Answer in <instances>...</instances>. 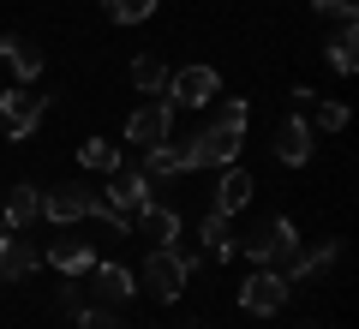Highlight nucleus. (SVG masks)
<instances>
[{
    "mask_svg": "<svg viewBox=\"0 0 359 329\" xmlns=\"http://www.w3.org/2000/svg\"><path fill=\"white\" fill-rule=\"evenodd\" d=\"M192 264L198 257H186L180 246H156V252L144 257V269H138V288H150L156 300H180L186 281H192Z\"/></svg>",
    "mask_w": 359,
    "mask_h": 329,
    "instance_id": "1",
    "label": "nucleus"
},
{
    "mask_svg": "<svg viewBox=\"0 0 359 329\" xmlns=\"http://www.w3.org/2000/svg\"><path fill=\"white\" fill-rule=\"evenodd\" d=\"M347 126V102H311V132H341Z\"/></svg>",
    "mask_w": 359,
    "mask_h": 329,
    "instance_id": "26",
    "label": "nucleus"
},
{
    "mask_svg": "<svg viewBox=\"0 0 359 329\" xmlns=\"http://www.w3.org/2000/svg\"><path fill=\"white\" fill-rule=\"evenodd\" d=\"M240 144H245L240 126H222V120H210L198 138H186V156H192V168H233V162H240Z\"/></svg>",
    "mask_w": 359,
    "mask_h": 329,
    "instance_id": "3",
    "label": "nucleus"
},
{
    "mask_svg": "<svg viewBox=\"0 0 359 329\" xmlns=\"http://www.w3.org/2000/svg\"><path fill=\"white\" fill-rule=\"evenodd\" d=\"M335 257H341V240H323V246H299L294 257L282 264V276H287V288H299V281H318V276H330L335 269Z\"/></svg>",
    "mask_w": 359,
    "mask_h": 329,
    "instance_id": "10",
    "label": "nucleus"
},
{
    "mask_svg": "<svg viewBox=\"0 0 359 329\" xmlns=\"http://www.w3.org/2000/svg\"><path fill=\"white\" fill-rule=\"evenodd\" d=\"M102 6H108L114 25H144V18L156 13V0H102Z\"/></svg>",
    "mask_w": 359,
    "mask_h": 329,
    "instance_id": "25",
    "label": "nucleus"
},
{
    "mask_svg": "<svg viewBox=\"0 0 359 329\" xmlns=\"http://www.w3.org/2000/svg\"><path fill=\"white\" fill-rule=\"evenodd\" d=\"M0 215H6V228H30V222L42 215V186H30V180H25V186H13V198H6V210H0Z\"/></svg>",
    "mask_w": 359,
    "mask_h": 329,
    "instance_id": "20",
    "label": "nucleus"
},
{
    "mask_svg": "<svg viewBox=\"0 0 359 329\" xmlns=\"http://www.w3.org/2000/svg\"><path fill=\"white\" fill-rule=\"evenodd\" d=\"M0 228H6V215H0Z\"/></svg>",
    "mask_w": 359,
    "mask_h": 329,
    "instance_id": "32",
    "label": "nucleus"
},
{
    "mask_svg": "<svg viewBox=\"0 0 359 329\" xmlns=\"http://www.w3.org/2000/svg\"><path fill=\"white\" fill-rule=\"evenodd\" d=\"M138 174H150V180L192 174V156H186V144H150V150H144V168H138Z\"/></svg>",
    "mask_w": 359,
    "mask_h": 329,
    "instance_id": "18",
    "label": "nucleus"
},
{
    "mask_svg": "<svg viewBox=\"0 0 359 329\" xmlns=\"http://www.w3.org/2000/svg\"><path fill=\"white\" fill-rule=\"evenodd\" d=\"M311 102H318V90H311V84H294V108H299V114H306Z\"/></svg>",
    "mask_w": 359,
    "mask_h": 329,
    "instance_id": "29",
    "label": "nucleus"
},
{
    "mask_svg": "<svg viewBox=\"0 0 359 329\" xmlns=\"http://www.w3.org/2000/svg\"><path fill=\"white\" fill-rule=\"evenodd\" d=\"M287 293H294V288H287V276H282V269L257 264L252 276H245V288H240V305H245L252 317H276V311L287 305Z\"/></svg>",
    "mask_w": 359,
    "mask_h": 329,
    "instance_id": "5",
    "label": "nucleus"
},
{
    "mask_svg": "<svg viewBox=\"0 0 359 329\" xmlns=\"http://www.w3.org/2000/svg\"><path fill=\"white\" fill-rule=\"evenodd\" d=\"M78 162H84L90 174H114V168H120V144H108V138H84V144H78Z\"/></svg>",
    "mask_w": 359,
    "mask_h": 329,
    "instance_id": "22",
    "label": "nucleus"
},
{
    "mask_svg": "<svg viewBox=\"0 0 359 329\" xmlns=\"http://www.w3.org/2000/svg\"><path fill=\"white\" fill-rule=\"evenodd\" d=\"M78 329H126V317L114 311V305H84V311H72Z\"/></svg>",
    "mask_w": 359,
    "mask_h": 329,
    "instance_id": "24",
    "label": "nucleus"
},
{
    "mask_svg": "<svg viewBox=\"0 0 359 329\" xmlns=\"http://www.w3.org/2000/svg\"><path fill=\"white\" fill-rule=\"evenodd\" d=\"M48 264L60 269V276H84V269L96 264V246L78 240V234H60V240H48Z\"/></svg>",
    "mask_w": 359,
    "mask_h": 329,
    "instance_id": "14",
    "label": "nucleus"
},
{
    "mask_svg": "<svg viewBox=\"0 0 359 329\" xmlns=\"http://www.w3.org/2000/svg\"><path fill=\"white\" fill-rule=\"evenodd\" d=\"M90 210V186H48L42 192V222H54V228H72V222H84Z\"/></svg>",
    "mask_w": 359,
    "mask_h": 329,
    "instance_id": "9",
    "label": "nucleus"
},
{
    "mask_svg": "<svg viewBox=\"0 0 359 329\" xmlns=\"http://www.w3.org/2000/svg\"><path fill=\"white\" fill-rule=\"evenodd\" d=\"M252 174H245V168L240 162H233V168H222V180H216V210L222 215H240L245 210V203H252Z\"/></svg>",
    "mask_w": 359,
    "mask_h": 329,
    "instance_id": "17",
    "label": "nucleus"
},
{
    "mask_svg": "<svg viewBox=\"0 0 359 329\" xmlns=\"http://www.w3.org/2000/svg\"><path fill=\"white\" fill-rule=\"evenodd\" d=\"M132 90H144V96H162V90H168V66L156 60V54L132 60Z\"/></svg>",
    "mask_w": 359,
    "mask_h": 329,
    "instance_id": "23",
    "label": "nucleus"
},
{
    "mask_svg": "<svg viewBox=\"0 0 359 329\" xmlns=\"http://www.w3.org/2000/svg\"><path fill=\"white\" fill-rule=\"evenodd\" d=\"M180 329H210V323H180Z\"/></svg>",
    "mask_w": 359,
    "mask_h": 329,
    "instance_id": "30",
    "label": "nucleus"
},
{
    "mask_svg": "<svg viewBox=\"0 0 359 329\" xmlns=\"http://www.w3.org/2000/svg\"><path fill=\"white\" fill-rule=\"evenodd\" d=\"M0 60L13 66V78H18V84H36V78H42V48L25 36V30L0 36Z\"/></svg>",
    "mask_w": 359,
    "mask_h": 329,
    "instance_id": "12",
    "label": "nucleus"
},
{
    "mask_svg": "<svg viewBox=\"0 0 359 329\" xmlns=\"http://www.w3.org/2000/svg\"><path fill=\"white\" fill-rule=\"evenodd\" d=\"M222 96L216 66H186V72H168V108H210Z\"/></svg>",
    "mask_w": 359,
    "mask_h": 329,
    "instance_id": "6",
    "label": "nucleus"
},
{
    "mask_svg": "<svg viewBox=\"0 0 359 329\" xmlns=\"http://www.w3.org/2000/svg\"><path fill=\"white\" fill-rule=\"evenodd\" d=\"M102 198H108V210L138 215L144 203H150V174H120V168H114V180L102 186Z\"/></svg>",
    "mask_w": 359,
    "mask_h": 329,
    "instance_id": "13",
    "label": "nucleus"
},
{
    "mask_svg": "<svg viewBox=\"0 0 359 329\" xmlns=\"http://www.w3.org/2000/svg\"><path fill=\"white\" fill-rule=\"evenodd\" d=\"M323 48H330V66H335V72H353V66H359V30H353V18H347Z\"/></svg>",
    "mask_w": 359,
    "mask_h": 329,
    "instance_id": "21",
    "label": "nucleus"
},
{
    "mask_svg": "<svg viewBox=\"0 0 359 329\" xmlns=\"http://www.w3.org/2000/svg\"><path fill=\"white\" fill-rule=\"evenodd\" d=\"M30 269H36V240L18 228L13 240H0V281H25Z\"/></svg>",
    "mask_w": 359,
    "mask_h": 329,
    "instance_id": "16",
    "label": "nucleus"
},
{
    "mask_svg": "<svg viewBox=\"0 0 359 329\" xmlns=\"http://www.w3.org/2000/svg\"><path fill=\"white\" fill-rule=\"evenodd\" d=\"M240 252H252L257 264H269V269H282L287 257L299 252V228L287 222V215H264V222H257V228L240 240Z\"/></svg>",
    "mask_w": 359,
    "mask_h": 329,
    "instance_id": "2",
    "label": "nucleus"
},
{
    "mask_svg": "<svg viewBox=\"0 0 359 329\" xmlns=\"http://www.w3.org/2000/svg\"><path fill=\"white\" fill-rule=\"evenodd\" d=\"M198 240H204V252L216 257V264H228V257L240 252V240H233V228H228V215H222V210H210L204 222H198Z\"/></svg>",
    "mask_w": 359,
    "mask_h": 329,
    "instance_id": "19",
    "label": "nucleus"
},
{
    "mask_svg": "<svg viewBox=\"0 0 359 329\" xmlns=\"http://www.w3.org/2000/svg\"><path fill=\"white\" fill-rule=\"evenodd\" d=\"M168 132H174V108L168 102H150V108H132L126 114V144H138V150L168 144Z\"/></svg>",
    "mask_w": 359,
    "mask_h": 329,
    "instance_id": "8",
    "label": "nucleus"
},
{
    "mask_svg": "<svg viewBox=\"0 0 359 329\" xmlns=\"http://www.w3.org/2000/svg\"><path fill=\"white\" fill-rule=\"evenodd\" d=\"M84 276H90V293H96L102 305H126L132 293H138V281H132L126 264H90Z\"/></svg>",
    "mask_w": 359,
    "mask_h": 329,
    "instance_id": "11",
    "label": "nucleus"
},
{
    "mask_svg": "<svg viewBox=\"0 0 359 329\" xmlns=\"http://www.w3.org/2000/svg\"><path fill=\"white\" fill-rule=\"evenodd\" d=\"M42 114H48V96H36L30 84H13L0 96V132H6V138H30V132L42 126Z\"/></svg>",
    "mask_w": 359,
    "mask_h": 329,
    "instance_id": "4",
    "label": "nucleus"
},
{
    "mask_svg": "<svg viewBox=\"0 0 359 329\" xmlns=\"http://www.w3.org/2000/svg\"><path fill=\"white\" fill-rule=\"evenodd\" d=\"M299 329H318V323H299Z\"/></svg>",
    "mask_w": 359,
    "mask_h": 329,
    "instance_id": "31",
    "label": "nucleus"
},
{
    "mask_svg": "<svg viewBox=\"0 0 359 329\" xmlns=\"http://www.w3.org/2000/svg\"><path fill=\"white\" fill-rule=\"evenodd\" d=\"M138 234H144V240H150V246H180V210H168V203H144V210H138Z\"/></svg>",
    "mask_w": 359,
    "mask_h": 329,
    "instance_id": "15",
    "label": "nucleus"
},
{
    "mask_svg": "<svg viewBox=\"0 0 359 329\" xmlns=\"http://www.w3.org/2000/svg\"><path fill=\"white\" fill-rule=\"evenodd\" d=\"M60 311H84V293H78V276H72V288H60Z\"/></svg>",
    "mask_w": 359,
    "mask_h": 329,
    "instance_id": "28",
    "label": "nucleus"
},
{
    "mask_svg": "<svg viewBox=\"0 0 359 329\" xmlns=\"http://www.w3.org/2000/svg\"><path fill=\"white\" fill-rule=\"evenodd\" d=\"M311 150H318V132H311L306 114H287L282 126H276V138H269V156H276V162H287V168H306Z\"/></svg>",
    "mask_w": 359,
    "mask_h": 329,
    "instance_id": "7",
    "label": "nucleus"
},
{
    "mask_svg": "<svg viewBox=\"0 0 359 329\" xmlns=\"http://www.w3.org/2000/svg\"><path fill=\"white\" fill-rule=\"evenodd\" d=\"M311 13H318V18H341V25H347V18H359V6H353V0H311Z\"/></svg>",
    "mask_w": 359,
    "mask_h": 329,
    "instance_id": "27",
    "label": "nucleus"
}]
</instances>
